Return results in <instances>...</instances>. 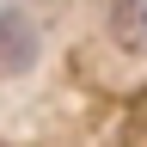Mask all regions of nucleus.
Listing matches in <instances>:
<instances>
[{"mask_svg": "<svg viewBox=\"0 0 147 147\" xmlns=\"http://www.w3.org/2000/svg\"><path fill=\"white\" fill-rule=\"evenodd\" d=\"M110 43L123 55H147V0H110Z\"/></svg>", "mask_w": 147, "mask_h": 147, "instance_id": "f03ea898", "label": "nucleus"}, {"mask_svg": "<svg viewBox=\"0 0 147 147\" xmlns=\"http://www.w3.org/2000/svg\"><path fill=\"white\" fill-rule=\"evenodd\" d=\"M37 25L25 12H0V80H18V74L37 67Z\"/></svg>", "mask_w": 147, "mask_h": 147, "instance_id": "f257e3e1", "label": "nucleus"}]
</instances>
